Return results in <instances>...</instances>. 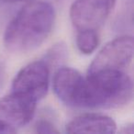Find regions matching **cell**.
Instances as JSON below:
<instances>
[{"label":"cell","instance_id":"12","mask_svg":"<svg viewBox=\"0 0 134 134\" xmlns=\"http://www.w3.org/2000/svg\"><path fill=\"white\" fill-rule=\"evenodd\" d=\"M15 132H17V130L0 121V133L8 134V133H15Z\"/></svg>","mask_w":134,"mask_h":134},{"label":"cell","instance_id":"11","mask_svg":"<svg viewBox=\"0 0 134 134\" xmlns=\"http://www.w3.org/2000/svg\"><path fill=\"white\" fill-rule=\"evenodd\" d=\"M35 131L37 133H42V134H53V133H59V130L56 128V126L48 119H40L36 122L35 124Z\"/></svg>","mask_w":134,"mask_h":134},{"label":"cell","instance_id":"2","mask_svg":"<svg viewBox=\"0 0 134 134\" xmlns=\"http://www.w3.org/2000/svg\"><path fill=\"white\" fill-rule=\"evenodd\" d=\"M133 84L125 71L100 70L85 77L81 108H116L132 98Z\"/></svg>","mask_w":134,"mask_h":134},{"label":"cell","instance_id":"4","mask_svg":"<svg viewBox=\"0 0 134 134\" xmlns=\"http://www.w3.org/2000/svg\"><path fill=\"white\" fill-rule=\"evenodd\" d=\"M50 71L43 60L29 63L15 76L12 83V92L27 96L38 102L48 92Z\"/></svg>","mask_w":134,"mask_h":134},{"label":"cell","instance_id":"9","mask_svg":"<svg viewBox=\"0 0 134 134\" xmlns=\"http://www.w3.org/2000/svg\"><path fill=\"white\" fill-rule=\"evenodd\" d=\"M99 43L97 30H79L76 35V45L83 54H91L96 51Z\"/></svg>","mask_w":134,"mask_h":134},{"label":"cell","instance_id":"8","mask_svg":"<svg viewBox=\"0 0 134 134\" xmlns=\"http://www.w3.org/2000/svg\"><path fill=\"white\" fill-rule=\"evenodd\" d=\"M67 133H115L116 122L106 115L84 114L72 119L65 127Z\"/></svg>","mask_w":134,"mask_h":134},{"label":"cell","instance_id":"6","mask_svg":"<svg viewBox=\"0 0 134 134\" xmlns=\"http://www.w3.org/2000/svg\"><path fill=\"white\" fill-rule=\"evenodd\" d=\"M37 101L11 92L0 98V121L17 130L30 123L35 115Z\"/></svg>","mask_w":134,"mask_h":134},{"label":"cell","instance_id":"13","mask_svg":"<svg viewBox=\"0 0 134 134\" xmlns=\"http://www.w3.org/2000/svg\"><path fill=\"white\" fill-rule=\"evenodd\" d=\"M10 1H24V2H30L32 0H10Z\"/></svg>","mask_w":134,"mask_h":134},{"label":"cell","instance_id":"5","mask_svg":"<svg viewBox=\"0 0 134 134\" xmlns=\"http://www.w3.org/2000/svg\"><path fill=\"white\" fill-rule=\"evenodd\" d=\"M116 0H75L70 9L74 27L79 30H98L111 13Z\"/></svg>","mask_w":134,"mask_h":134},{"label":"cell","instance_id":"7","mask_svg":"<svg viewBox=\"0 0 134 134\" xmlns=\"http://www.w3.org/2000/svg\"><path fill=\"white\" fill-rule=\"evenodd\" d=\"M85 77L70 67H60L53 76V90L64 105L81 108Z\"/></svg>","mask_w":134,"mask_h":134},{"label":"cell","instance_id":"3","mask_svg":"<svg viewBox=\"0 0 134 134\" xmlns=\"http://www.w3.org/2000/svg\"><path fill=\"white\" fill-rule=\"evenodd\" d=\"M133 58V39L131 36H120L107 43L89 65L87 73L100 70L125 71Z\"/></svg>","mask_w":134,"mask_h":134},{"label":"cell","instance_id":"10","mask_svg":"<svg viewBox=\"0 0 134 134\" xmlns=\"http://www.w3.org/2000/svg\"><path fill=\"white\" fill-rule=\"evenodd\" d=\"M66 54L67 50L65 44H63V42H59L57 44L53 45L46 52V54L44 55L42 60L46 63L49 68L52 69V67L59 65L65 59Z\"/></svg>","mask_w":134,"mask_h":134},{"label":"cell","instance_id":"1","mask_svg":"<svg viewBox=\"0 0 134 134\" xmlns=\"http://www.w3.org/2000/svg\"><path fill=\"white\" fill-rule=\"evenodd\" d=\"M53 7L43 1H30L9 22L4 34L5 47L9 52L23 53L41 46L53 28Z\"/></svg>","mask_w":134,"mask_h":134}]
</instances>
